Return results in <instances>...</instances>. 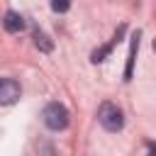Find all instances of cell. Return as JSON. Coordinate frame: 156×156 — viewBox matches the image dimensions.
Instances as JSON below:
<instances>
[{
	"label": "cell",
	"mask_w": 156,
	"mask_h": 156,
	"mask_svg": "<svg viewBox=\"0 0 156 156\" xmlns=\"http://www.w3.org/2000/svg\"><path fill=\"white\" fill-rule=\"evenodd\" d=\"M41 119L51 132H61V129L68 127V110L61 102H49L41 112Z\"/></svg>",
	"instance_id": "cell-1"
},
{
	"label": "cell",
	"mask_w": 156,
	"mask_h": 156,
	"mask_svg": "<svg viewBox=\"0 0 156 156\" xmlns=\"http://www.w3.org/2000/svg\"><path fill=\"white\" fill-rule=\"evenodd\" d=\"M98 122L107 129V132H119L124 127V115L115 102H102L98 110Z\"/></svg>",
	"instance_id": "cell-2"
},
{
	"label": "cell",
	"mask_w": 156,
	"mask_h": 156,
	"mask_svg": "<svg viewBox=\"0 0 156 156\" xmlns=\"http://www.w3.org/2000/svg\"><path fill=\"white\" fill-rule=\"evenodd\" d=\"M22 95V88L15 78H0V105H15Z\"/></svg>",
	"instance_id": "cell-3"
},
{
	"label": "cell",
	"mask_w": 156,
	"mask_h": 156,
	"mask_svg": "<svg viewBox=\"0 0 156 156\" xmlns=\"http://www.w3.org/2000/svg\"><path fill=\"white\" fill-rule=\"evenodd\" d=\"M139 39H141V32L136 29V32L132 34V46H129V56H127L124 80H132V73H134V61H136V51H139Z\"/></svg>",
	"instance_id": "cell-4"
},
{
	"label": "cell",
	"mask_w": 156,
	"mask_h": 156,
	"mask_svg": "<svg viewBox=\"0 0 156 156\" xmlns=\"http://www.w3.org/2000/svg\"><path fill=\"white\" fill-rule=\"evenodd\" d=\"M24 24H27V22H24V17H22L20 12H12V10H10V12H5V17H2V27H5L10 34L22 32V29H24Z\"/></svg>",
	"instance_id": "cell-5"
},
{
	"label": "cell",
	"mask_w": 156,
	"mask_h": 156,
	"mask_svg": "<svg viewBox=\"0 0 156 156\" xmlns=\"http://www.w3.org/2000/svg\"><path fill=\"white\" fill-rule=\"evenodd\" d=\"M122 34H124V27H119V29H117V34H115V39H112L110 44H105V46L95 49V51L90 54V61H93V63H100V61H105V56H107V54L112 51V46H115V44L119 41V37H122Z\"/></svg>",
	"instance_id": "cell-6"
},
{
	"label": "cell",
	"mask_w": 156,
	"mask_h": 156,
	"mask_svg": "<svg viewBox=\"0 0 156 156\" xmlns=\"http://www.w3.org/2000/svg\"><path fill=\"white\" fill-rule=\"evenodd\" d=\"M32 39H34V46H37L39 51H44V54H49V51L54 49V41H51L44 32H39V29L34 32V37H32Z\"/></svg>",
	"instance_id": "cell-7"
},
{
	"label": "cell",
	"mask_w": 156,
	"mask_h": 156,
	"mask_svg": "<svg viewBox=\"0 0 156 156\" xmlns=\"http://www.w3.org/2000/svg\"><path fill=\"white\" fill-rule=\"evenodd\" d=\"M49 5H51L54 12H66L71 7V0H49Z\"/></svg>",
	"instance_id": "cell-8"
},
{
	"label": "cell",
	"mask_w": 156,
	"mask_h": 156,
	"mask_svg": "<svg viewBox=\"0 0 156 156\" xmlns=\"http://www.w3.org/2000/svg\"><path fill=\"white\" fill-rule=\"evenodd\" d=\"M146 156H156V151H154V146H149V154Z\"/></svg>",
	"instance_id": "cell-9"
}]
</instances>
